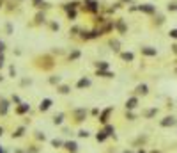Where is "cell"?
<instances>
[{
	"instance_id": "7402d4cb",
	"label": "cell",
	"mask_w": 177,
	"mask_h": 153,
	"mask_svg": "<svg viewBox=\"0 0 177 153\" xmlns=\"http://www.w3.org/2000/svg\"><path fill=\"white\" fill-rule=\"evenodd\" d=\"M64 118H66L64 112H60V114H55V116H53V125H60L62 121H64Z\"/></svg>"
},
{
	"instance_id": "ab89813d",
	"label": "cell",
	"mask_w": 177,
	"mask_h": 153,
	"mask_svg": "<svg viewBox=\"0 0 177 153\" xmlns=\"http://www.w3.org/2000/svg\"><path fill=\"white\" fill-rule=\"evenodd\" d=\"M170 37L177 39V29H175V30H170Z\"/></svg>"
},
{
	"instance_id": "5bb4252c",
	"label": "cell",
	"mask_w": 177,
	"mask_h": 153,
	"mask_svg": "<svg viewBox=\"0 0 177 153\" xmlns=\"http://www.w3.org/2000/svg\"><path fill=\"white\" fill-rule=\"evenodd\" d=\"M66 16L69 22H76V18H78V9H73V11H66Z\"/></svg>"
},
{
	"instance_id": "f546056e",
	"label": "cell",
	"mask_w": 177,
	"mask_h": 153,
	"mask_svg": "<svg viewBox=\"0 0 177 153\" xmlns=\"http://www.w3.org/2000/svg\"><path fill=\"white\" fill-rule=\"evenodd\" d=\"M80 30H81L80 27H73V29H69V34L71 36H76V34H80Z\"/></svg>"
},
{
	"instance_id": "d6a6232c",
	"label": "cell",
	"mask_w": 177,
	"mask_h": 153,
	"mask_svg": "<svg viewBox=\"0 0 177 153\" xmlns=\"http://www.w3.org/2000/svg\"><path fill=\"white\" fill-rule=\"evenodd\" d=\"M89 135H90V134H89V132H87V130H80V132H78V137H81V139H83V137H85V139H87Z\"/></svg>"
},
{
	"instance_id": "9a60e30c",
	"label": "cell",
	"mask_w": 177,
	"mask_h": 153,
	"mask_svg": "<svg viewBox=\"0 0 177 153\" xmlns=\"http://www.w3.org/2000/svg\"><path fill=\"white\" fill-rule=\"evenodd\" d=\"M96 75H98V77H105V78H112V77H115V75H113L112 71H108V69H98V71H96Z\"/></svg>"
},
{
	"instance_id": "4fadbf2b",
	"label": "cell",
	"mask_w": 177,
	"mask_h": 153,
	"mask_svg": "<svg viewBox=\"0 0 177 153\" xmlns=\"http://www.w3.org/2000/svg\"><path fill=\"white\" fill-rule=\"evenodd\" d=\"M57 91L60 95H69L71 93V86H67V84H59L57 86Z\"/></svg>"
},
{
	"instance_id": "8992f818",
	"label": "cell",
	"mask_w": 177,
	"mask_h": 153,
	"mask_svg": "<svg viewBox=\"0 0 177 153\" xmlns=\"http://www.w3.org/2000/svg\"><path fill=\"white\" fill-rule=\"evenodd\" d=\"M112 107H108V109H105V110H103V112H99V121H101V123L103 125H106L108 123V116L112 114Z\"/></svg>"
},
{
	"instance_id": "9c48e42d",
	"label": "cell",
	"mask_w": 177,
	"mask_h": 153,
	"mask_svg": "<svg viewBox=\"0 0 177 153\" xmlns=\"http://www.w3.org/2000/svg\"><path fill=\"white\" fill-rule=\"evenodd\" d=\"M30 110V105L28 103H18V107H16V114H20V116H23V114H27V112Z\"/></svg>"
},
{
	"instance_id": "1f68e13d",
	"label": "cell",
	"mask_w": 177,
	"mask_h": 153,
	"mask_svg": "<svg viewBox=\"0 0 177 153\" xmlns=\"http://www.w3.org/2000/svg\"><path fill=\"white\" fill-rule=\"evenodd\" d=\"M9 77H13V78L16 77V68H14L13 64H11V66H9Z\"/></svg>"
},
{
	"instance_id": "3957f363",
	"label": "cell",
	"mask_w": 177,
	"mask_h": 153,
	"mask_svg": "<svg viewBox=\"0 0 177 153\" xmlns=\"http://www.w3.org/2000/svg\"><path fill=\"white\" fill-rule=\"evenodd\" d=\"M113 29H117L119 30V34H124L128 30V27H126V23H124V20L122 18H117L115 22H113Z\"/></svg>"
},
{
	"instance_id": "e0dca14e",
	"label": "cell",
	"mask_w": 177,
	"mask_h": 153,
	"mask_svg": "<svg viewBox=\"0 0 177 153\" xmlns=\"http://www.w3.org/2000/svg\"><path fill=\"white\" fill-rule=\"evenodd\" d=\"M106 139H108V134H106L105 130H99L98 134H96V141H98V142H105Z\"/></svg>"
},
{
	"instance_id": "44dd1931",
	"label": "cell",
	"mask_w": 177,
	"mask_h": 153,
	"mask_svg": "<svg viewBox=\"0 0 177 153\" xmlns=\"http://www.w3.org/2000/svg\"><path fill=\"white\" fill-rule=\"evenodd\" d=\"M137 103H138V98H129V100L126 101V109H135V107H137Z\"/></svg>"
},
{
	"instance_id": "8fae6325",
	"label": "cell",
	"mask_w": 177,
	"mask_h": 153,
	"mask_svg": "<svg viewBox=\"0 0 177 153\" xmlns=\"http://www.w3.org/2000/svg\"><path fill=\"white\" fill-rule=\"evenodd\" d=\"M9 110V101L5 98H0V116H5Z\"/></svg>"
},
{
	"instance_id": "8d00e7d4",
	"label": "cell",
	"mask_w": 177,
	"mask_h": 153,
	"mask_svg": "<svg viewBox=\"0 0 177 153\" xmlns=\"http://www.w3.org/2000/svg\"><path fill=\"white\" fill-rule=\"evenodd\" d=\"M30 84H32V80H30V78H23L22 80V86L25 87V86H30Z\"/></svg>"
},
{
	"instance_id": "603a6c76",
	"label": "cell",
	"mask_w": 177,
	"mask_h": 153,
	"mask_svg": "<svg viewBox=\"0 0 177 153\" xmlns=\"http://www.w3.org/2000/svg\"><path fill=\"white\" fill-rule=\"evenodd\" d=\"M120 59H122V61H133L135 55H133L131 52H120Z\"/></svg>"
},
{
	"instance_id": "e575fe53",
	"label": "cell",
	"mask_w": 177,
	"mask_h": 153,
	"mask_svg": "<svg viewBox=\"0 0 177 153\" xmlns=\"http://www.w3.org/2000/svg\"><path fill=\"white\" fill-rule=\"evenodd\" d=\"M36 134H37V135H36L37 141H46V135H44V134H41V132H36Z\"/></svg>"
},
{
	"instance_id": "2e32d148",
	"label": "cell",
	"mask_w": 177,
	"mask_h": 153,
	"mask_svg": "<svg viewBox=\"0 0 177 153\" xmlns=\"http://www.w3.org/2000/svg\"><path fill=\"white\" fill-rule=\"evenodd\" d=\"M34 20H36V23H37V25H41V23H46V14H44L43 11H39V13L36 14V18H34Z\"/></svg>"
},
{
	"instance_id": "cb8c5ba5",
	"label": "cell",
	"mask_w": 177,
	"mask_h": 153,
	"mask_svg": "<svg viewBox=\"0 0 177 153\" xmlns=\"http://www.w3.org/2000/svg\"><path fill=\"white\" fill-rule=\"evenodd\" d=\"M142 54L143 55H156V50L151 46H145V48H142Z\"/></svg>"
},
{
	"instance_id": "83f0119b",
	"label": "cell",
	"mask_w": 177,
	"mask_h": 153,
	"mask_svg": "<svg viewBox=\"0 0 177 153\" xmlns=\"http://www.w3.org/2000/svg\"><path fill=\"white\" fill-rule=\"evenodd\" d=\"M137 93H138V95H140V93H142V95H145V93H147V86H145V84L138 86V87H137Z\"/></svg>"
},
{
	"instance_id": "d590c367",
	"label": "cell",
	"mask_w": 177,
	"mask_h": 153,
	"mask_svg": "<svg viewBox=\"0 0 177 153\" xmlns=\"http://www.w3.org/2000/svg\"><path fill=\"white\" fill-rule=\"evenodd\" d=\"M168 11H177V2H172V4H168Z\"/></svg>"
},
{
	"instance_id": "30bf717a",
	"label": "cell",
	"mask_w": 177,
	"mask_h": 153,
	"mask_svg": "<svg viewBox=\"0 0 177 153\" xmlns=\"http://www.w3.org/2000/svg\"><path fill=\"white\" fill-rule=\"evenodd\" d=\"M64 148L69 151V153H76L78 151V144L75 141H67V142H64Z\"/></svg>"
},
{
	"instance_id": "f35d334b",
	"label": "cell",
	"mask_w": 177,
	"mask_h": 153,
	"mask_svg": "<svg viewBox=\"0 0 177 153\" xmlns=\"http://www.w3.org/2000/svg\"><path fill=\"white\" fill-rule=\"evenodd\" d=\"M13 103H22V101H20V96H16V95H13Z\"/></svg>"
},
{
	"instance_id": "b9f144b4",
	"label": "cell",
	"mask_w": 177,
	"mask_h": 153,
	"mask_svg": "<svg viewBox=\"0 0 177 153\" xmlns=\"http://www.w3.org/2000/svg\"><path fill=\"white\" fill-rule=\"evenodd\" d=\"M2 135H4V128H2V126H0V137H2Z\"/></svg>"
},
{
	"instance_id": "836d02e7",
	"label": "cell",
	"mask_w": 177,
	"mask_h": 153,
	"mask_svg": "<svg viewBox=\"0 0 177 153\" xmlns=\"http://www.w3.org/2000/svg\"><path fill=\"white\" fill-rule=\"evenodd\" d=\"M5 66V55L4 54H0V69H2Z\"/></svg>"
},
{
	"instance_id": "ee69618b",
	"label": "cell",
	"mask_w": 177,
	"mask_h": 153,
	"mask_svg": "<svg viewBox=\"0 0 177 153\" xmlns=\"http://www.w3.org/2000/svg\"><path fill=\"white\" fill-rule=\"evenodd\" d=\"M0 153H5V151H4V148H2V146H0Z\"/></svg>"
},
{
	"instance_id": "7a4b0ae2",
	"label": "cell",
	"mask_w": 177,
	"mask_h": 153,
	"mask_svg": "<svg viewBox=\"0 0 177 153\" xmlns=\"http://www.w3.org/2000/svg\"><path fill=\"white\" fill-rule=\"evenodd\" d=\"M73 116H75L76 123H81V121L87 118V109H75L73 110Z\"/></svg>"
},
{
	"instance_id": "4316f807",
	"label": "cell",
	"mask_w": 177,
	"mask_h": 153,
	"mask_svg": "<svg viewBox=\"0 0 177 153\" xmlns=\"http://www.w3.org/2000/svg\"><path fill=\"white\" fill-rule=\"evenodd\" d=\"M48 27H50V30H51V32H57V30L60 29V25H59L57 22H50V23H48Z\"/></svg>"
},
{
	"instance_id": "d6986e66",
	"label": "cell",
	"mask_w": 177,
	"mask_h": 153,
	"mask_svg": "<svg viewBox=\"0 0 177 153\" xmlns=\"http://www.w3.org/2000/svg\"><path fill=\"white\" fill-rule=\"evenodd\" d=\"M94 66H96V69H108L110 68V64L106 61H98V63H94Z\"/></svg>"
},
{
	"instance_id": "ac0fdd59",
	"label": "cell",
	"mask_w": 177,
	"mask_h": 153,
	"mask_svg": "<svg viewBox=\"0 0 177 153\" xmlns=\"http://www.w3.org/2000/svg\"><path fill=\"white\" fill-rule=\"evenodd\" d=\"M25 126H20V128H16L14 132H13V139H18V137H23V134H25Z\"/></svg>"
},
{
	"instance_id": "7bdbcfd3",
	"label": "cell",
	"mask_w": 177,
	"mask_h": 153,
	"mask_svg": "<svg viewBox=\"0 0 177 153\" xmlns=\"http://www.w3.org/2000/svg\"><path fill=\"white\" fill-rule=\"evenodd\" d=\"M2 80H4V75H2V73H0V82H2Z\"/></svg>"
},
{
	"instance_id": "5b68a950",
	"label": "cell",
	"mask_w": 177,
	"mask_h": 153,
	"mask_svg": "<svg viewBox=\"0 0 177 153\" xmlns=\"http://www.w3.org/2000/svg\"><path fill=\"white\" fill-rule=\"evenodd\" d=\"M90 84H92V80H90L89 77H81L78 82H76V87H78V89H85V87H90Z\"/></svg>"
},
{
	"instance_id": "4dcf8cb0",
	"label": "cell",
	"mask_w": 177,
	"mask_h": 153,
	"mask_svg": "<svg viewBox=\"0 0 177 153\" xmlns=\"http://www.w3.org/2000/svg\"><path fill=\"white\" fill-rule=\"evenodd\" d=\"M43 2H44V0H32V5H34L36 9H41V5H43Z\"/></svg>"
},
{
	"instance_id": "6da1fadb",
	"label": "cell",
	"mask_w": 177,
	"mask_h": 153,
	"mask_svg": "<svg viewBox=\"0 0 177 153\" xmlns=\"http://www.w3.org/2000/svg\"><path fill=\"white\" fill-rule=\"evenodd\" d=\"M81 9L90 14H98L99 13V2L98 0H81Z\"/></svg>"
},
{
	"instance_id": "ffe728a7",
	"label": "cell",
	"mask_w": 177,
	"mask_h": 153,
	"mask_svg": "<svg viewBox=\"0 0 177 153\" xmlns=\"http://www.w3.org/2000/svg\"><path fill=\"white\" fill-rule=\"evenodd\" d=\"M110 46L113 52H120V43L117 41V39H110Z\"/></svg>"
},
{
	"instance_id": "60d3db41",
	"label": "cell",
	"mask_w": 177,
	"mask_h": 153,
	"mask_svg": "<svg viewBox=\"0 0 177 153\" xmlns=\"http://www.w3.org/2000/svg\"><path fill=\"white\" fill-rule=\"evenodd\" d=\"M90 114H92V116H99V109H92Z\"/></svg>"
},
{
	"instance_id": "f6af8a7d",
	"label": "cell",
	"mask_w": 177,
	"mask_h": 153,
	"mask_svg": "<svg viewBox=\"0 0 177 153\" xmlns=\"http://www.w3.org/2000/svg\"><path fill=\"white\" fill-rule=\"evenodd\" d=\"M20 2H23V0H20Z\"/></svg>"
},
{
	"instance_id": "d4e9b609",
	"label": "cell",
	"mask_w": 177,
	"mask_h": 153,
	"mask_svg": "<svg viewBox=\"0 0 177 153\" xmlns=\"http://www.w3.org/2000/svg\"><path fill=\"white\" fill-rule=\"evenodd\" d=\"M60 80H62V78H60L59 75H53V77H50L48 82H50L51 86H59V84H60Z\"/></svg>"
},
{
	"instance_id": "74e56055",
	"label": "cell",
	"mask_w": 177,
	"mask_h": 153,
	"mask_svg": "<svg viewBox=\"0 0 177 153\" xmlns=\"http://www.w3.org/2000/svg\"><path fill=\"white\" fill-rule=\"evenodd\" d=\"M5 48H7V46H5V43L2 41V39H0V54H4V52H5Z\"/></svg>"
},
{
	"instance_id": "52a82bcc",
	"label": "cell",
	"mask_w": 177,
	"mask_h": 153,
	"mask_svg": "<svg viewBox=\"0 0 177 153\" xmlns=\"http://www.w3.org/2000/svg\"><path fill=\"white\" fill-rule=\"evenodd\" d=\"M51 105H53V101H51L50 98H44V100H41V103H39V110L41 112H46Z\"/></svg>"
},
{
	"instance_id": "ba28073f",
	"label": "cell",
	"mask_w": 177,
	"mask_h": 153,
	"mask_svg": "<svg viewBox=\"0 0 177 153\" xmlns=\"http://www.w3.org/2000/svg\"><path fill=\"white\" fill-rule=\"evenodd\" d=\"M138 11L147 13V14H152V13H156V7H154L152 4H143V5H138Z\"/></svg>"
},
{
	"instance_id": "277c9868",
	"label": "cell",
	"mask_w": 177,
	"mask_h": 153,
	"mask_svg": "<svg viewBox=\"0 0 177 153\" xmlns=\"http://www.w3.org/2000/svg\"><path fill=\"white\" fill-rule=\"evenodd\" d=\"M62 9H64V11H73V9H80V2H78V0H71V2L62 4Z\"/></svg>"
},
{
	"instance_id": "f1b7e54d",
	"label": "cell",
	"mask_w": 177,
	"mask_h": 153,
	"mask_svg": "<svg viewBox=\"0 0 177 153\" xmlns=\"http://www.w3.org/2000/svg\"><path fill=\"white\" fill-rule=\"evenodd\" d=\"M51 144H53L55 148H60V146H64V142H62L60 139H53V141H51Z\"/></svg>"
},
{
	"instance_id": "7c38bea8",
	"label": "cell",
	"mask_w": 177,
	"mask_h": 153,
	"mask_svg": "<svg viewBox=\"0 0 177 153\" xmlns=\"http://www.w3.org/2000/svg\"><path fill=\"white\" fill-rule=\"evenodd\" d=\"M80 57H81V52H80L78 48H75V50H71V52H69V55H67V59L71 61V63H73V61H78Z\"/></svg>"
},
{
	"instance_id": "484cf974",
	"label": "cell",
	"mask_w": 177,
	"mask_h": 153,
	"mask_svg": "<svg viewBox=\"0 0 177 153\" xmlns=\"http://www.w3.org/2000/svg\"><path fill=\"white\" fill-rule=\"evenodd\" d=\"M4 29H5V34H7V36H11V34H13V30H14V27H13V23H11V22H7Z\"/></svg>"
}]
</instances>
